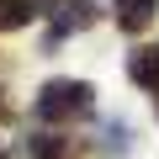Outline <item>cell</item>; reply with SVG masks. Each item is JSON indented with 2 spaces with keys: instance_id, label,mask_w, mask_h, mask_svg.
<instances>
[{
  "instance_id": "cell-1",
  "label": "cell",
  "mask_w": 159,
  "mask_h": 159,
  "mask_svg": "<svg viewBox=\"0 0 159 159\" xmlns=\"http://www.w3.org/2000/svg\"><path fill=\"white\" fill-rule=\"evenodd\" d=\"M37 111H43L48 122L85 117V111H90V85H85V80H48L43 96H37Z\"/></svg>"
},
{
  "instance_id": "cell-2",
  "label": "cell",
  "mask_w": 159,
  "mask_h": 159,
  "mask_svg": "<svg viewBox=\"0 0 159 159\" xmlns=\"http://www.w3.org/2000/svg\"><path fill=\"white\" fill-rule=\"evenodd\" d=\"M96 21V0H58L53 6V37L58 32H80Z\"/></svg>"
},
{
  "instance_id": "cell-3",
  "label": "cell",
  "mask_w": 159,
  "mask_h": 159,
  "mask_svg": "<svg viewBox=\"0 0 159 159\" xmlns=\"http://www.w3.org/2000/svg\"><path fill=\"white\" fill-rule=\"evenodd\" d=\"M111 11H117V27L122 32H143L159 11V0H111Z\"/></svg>"
},
{
  "instance_id": "cell-4",
  "label": "cell",
  "mask_w": 159,
  "mask_h": 159,
  "mask_svg": "<svg viewBox=\"0 0 159 159\" xmlns=\"http://www.w3.org/2000/svg\"><path fill=\"white\" fill-rule=\"evenodd\" d=\"M127 74L138 80V85L159 90V48H143V53H133V58H127Z\"/></svg>"
},
{
  "instance_id": "cell-5",
  "label": "cell",
  "mask_w": 159,
  "mask_h": 159,
  "mask_svg": "<svg viewBox=\"0 0 159 159\" xmlns=\"http://www.w3.org/2000/svg\"><path fill=\"white\" fill-rule=\"evenodd\" d=\"M32 16V0H0V27H27Z\"/></svg>"
},
{
  "instance_id": "cell-6",
  "label": "cell",
  "mask_w": 159,
  "mask_h": 159,
  "mask_svg": "<svg viewBox=\"0 0 159 159\" xmlns=\"http://www.w3.org/2000/svg\"><path fill=\"white\" fill-rule=\"evenodd\" d=\"M27 154H32V159H58V154H64V138L37 133V138H27Z\"/></svg>"
},
{
  "instance_id": "cell-7",
  "label": "cell",
  "mask_w": 159,
  "mask_h": 159,
  "mask_svg": "<svg viewBox=\"0 0 159 159\" xmlns=\"http://www.w3.org/2000/svg\"><path fill=\"white\" fill-rule=\"evenodd\" d=\"M0 117H6V101H0Z\"/></svg>"
},
{
  "instance_id": "cell-8",
  "label": "cell",
  "mask_w": 159,
  "mask_h": 159,
  "mask_svg": "<svg viewBox=\"0 0 159 159\" xmlns=\"http://www.w3.org/2000/svg\"><path fill=\"white\" fill-rule=\"evenodd\" d=\"M0 159H6V154H0Z\"/></svg>"
}]
</instances>
